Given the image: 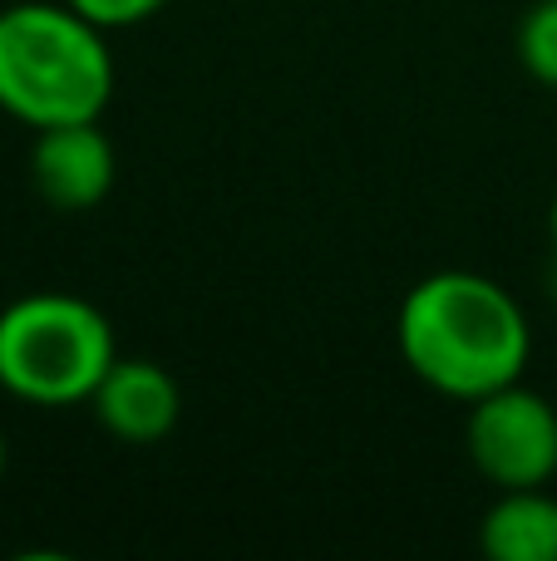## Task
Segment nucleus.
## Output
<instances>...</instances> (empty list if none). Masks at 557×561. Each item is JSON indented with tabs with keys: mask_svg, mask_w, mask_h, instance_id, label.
<instances>
[{
	"mask_svg": "<svg viewBox=\"0 0 557 561\" xmlns=\"http://www.w3.org/2000/svg\"><path fill=\"white\" fill-rule=\"evenodd\" d=\"M84 20H94L99 30H134L144 20H154L168 0H69Z\"/></svg>",
	"mask_w": 557,
	"mask_h": 561,
	"instance_id": "obj_9",
	"label": "nucleus"
},
{
	"mask_svg": "<svg viewBox=\"0 0 557 561\" xmlns=\"http://www.w3.org/2000/svg\"><path fill=\"white\" fill-rule=\"evenodd\" d=\"M5 458H10V448H5V428H0V473H5Z\"/></svg>",
	"mask_w": 557,
	"mask_h": 561,
	"instance_id": "obj_11",
	"label": "nucleus"
},
{
	"mask_svg": "<svg viewBox=\"0 0 557 561\" xmlns=\"http://www.w3.org/2000/svg\"><path fill=\"white\" fill-rule=\"evenodd\" d=\"M114 359L109 316L75 290H30L0 310V389L20 404H89Z\"/></svg>",
	"mask_w": 557,
	"mask_h": 561,
	"instance_id": "obj_3",
	"label": "nucleus"
},
{
	"mask_svg": "<svg viewBox=\"0 0 557 561\" xmlns=\"http://www.w3.org/2000/svg\"><path fill=\"white\" fill-rule=\"evenodd\" d=\"M464 448L484 483L503 488H548L557 478V409L538 389L503 385L474 399Z\"/></svg>",
	"mask_w": 557,
	"mask_h": 561,
	"instance_id": "obj_4",
	"label": "nucleus"
},
{
	"mask_svg": "<svg viewBox=\"0 0 557 561\" xmlns=\"http://www.w3.org/2000/svg\"><path fill=\"white\" fill-rule=\"evenodd\" d=\"M109 30L69 0H15L0 10V114L25 128L84 124L114 99Z\"/></svg>",
	"mask_w": 557,
	"mask_h": 561,
	"instance_id": "obj_2",
	"label": "nucleus"
},
{
	"mask_svg": "<svg viewBox=\"0 0 557 561\" xmlns=\"http://www.w3.org/2000/svg\"><path fill=\"white\" fill-rule=\"evenodd\" d=\"M99 428L118 444H163L178 428V414H183V394H178V379L168 375L154 359H124L118 355L109 365V375L99 379L94 399Z\"/></svg>",
	"mask_w": 557,
	"mask_h": 561,
	"instance_id": "obj_6",
	"label": "nucleus"
},
{
	"mask_svg": "<svg viewBox=\"0 0 557 561\" xmlns=\"http://www.w3.org/2000/svg\"><path fill=\"white\" fill-rule=\"evenodd\" d=\"M493 561H557V497L548 488H503L479 523Z\"/></svg>",
	"mask_w": 557,
	"mask_h": 561,
	"instance_id": "obj_7",
	"label": "nucleus"
},
{
	"mask_svg": "<svg viewBox=\"0 0 557 561\" xmlns=\"http://www.w3.org/2000/svg\"><path fill=\"white\" fill-rule=\"evenodd\" d=\"M118 153L114 138L99 128V118L84 124L35 128L30 144V183L55 213H89L114 193Z\"/></svg>",
	"mask_w": 557,
	"mask_h": 561,
	"instance_id": "obj_5",
	"label": "nucleus"
},
{
	"mask_svg": "<svg viewBox=\"0 0 557 561\" xmlns=\"http://www.w3.org/2000/svg\"><path fill=\"white\" fill-rule=\"evenodd\" d=\"M395 345L420 385L474 404L523 379L533 359V325L509 286L450 266L405 290Z\"/></svg>",
	"mask_w": 557,
	"mask_h": 561,
	"instance_id": "obj_1",
	"label": "nucleus"
},
{
	"mask_svg": "<svg viewBox=\"0 0 557 561\" xmlns=\"http://www.w3.org/2000/svg\"><path fill=\"white\" fill-rule=\"evenodd\" d=\"M519 59L538 84L557 89V0H533V10L519 20Z\"/></svg>",
	"mask_w": 557,
	"mask_h": 561,
	"instance_id": "obj_8",
	"label": "nucleus"
},
{
	"mask_svg": "<svg viewBox=\"0 0 557 561\" xmlns=\"http://www.w3.org/2000/svg\"><path fill=\"white\" fill-rule=\"evenodd\" d=\"M548 232H553V252H557V197H553V207H548Z\"/></svg>",
	"mask_w": 557,
	"mask_h": 561,
	"instance_id": "obj_10",
	"label": "nucleus"
}]
</instances>
